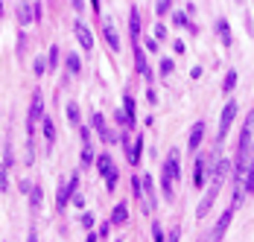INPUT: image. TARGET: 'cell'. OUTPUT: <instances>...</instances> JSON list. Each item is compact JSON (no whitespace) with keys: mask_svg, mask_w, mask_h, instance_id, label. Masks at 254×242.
Segmentation results:
<instances>
[{"mask_svg":"<svg viewBox=\"0 0 254 242\" xmlns=\"http://www.w3.org/2000/svg\"><path fill=\"white\" fill-rule=\"evenodd\" d=\"M178 178V149H173L164 161V170H161V193L164 198H173V184Z\"/></svg>","mask_w":254,"mask_h":242,"instance_id":"6da1fadb","label":"cell"},{"mask_svg":"<svg viewBox=\"0 0 254 242\" xmlns=\"http://www.w3.org/2000/svg\"><path fill=\"white\" fill-rule=\"evenodd\" d=\"M252 131H254V111H249V117H246V122H243V131H240V143H237V161H234V164H249Z\"/></svg>","mask_w":254,"mask_h":242,"instance_id":"7a4b0ae2","label":"cell"},{"mask_svg":"<svg viewBox=\"0 0 254 242\" xmlns=\"http://www.w3.org/2000/svg\"><path fill=\"white\" fill-rule=\"evenodd\" d=\"M44 117V94L41 91H32V102H29V117H26V137L32 140L35 134V125Z\"/></svg>","mask_w":254,"mask_h":242,"instance_id":"3957f363","label":"cell"},{"mask_svg":"<svg viewBox=\"0 0 254 242\" xmlns=\"http://www.w3.org/2000/svg\"><path fill=\"white\" fill-rule=\"evenodd\" d=\"M97 170H100V175L105 178V187H108V190H114V187H117V178H120V175H117L114 158H111L108 152H102L100 158H97Z\"/></svg>","mask_w":254,"mask_h":242,"instance_id":"277c9868","label":"cell"},{"mask_svg":"<svg viewBox=\"0 0 254 242\" xmlns=\"http://www.w3.org/2000/svg\"><path fill=\"white\" fill-rule=\"evenodd\" d=\"M131 47H134V70L140 73L146 82H152V70H149V61H146V53H143L140 38H131Z\"/></svg>","mask_w":254,"mask_h":242,"instance_id":"5b68a950","label":"cell"},{"mask_svg":"<svg viewBox=\"0 0 254 242\" xmlns=\"http://www.w3.org/2000/svg\"><path fill=\"white\" fill-rule=\"evenodd\" d=\"M234 117H237V102L231 99L228 105L222 108V117H219V128H216V140L222 143L225 137H228V128H231V122H234Z\"/></svg>","mask_w":254,"mask_h":242,"instance_id":"8992f818","label":"cell"},{"mask_svg":"<svg viewBox=\"0 0 254 242\" xmlns=\"http://www.w3.org/2000/svg\"><path fill=\"white\" fill-rule=\"evenodd\" d=\"M219 187H222V178H213V184H210L207 195H204L202 201H199V207H196V216H199V219H204V216H207V210L213 207V198L219 195Z\"/></svg>","mask_w":254,"mask_h":242,"instance_id":"52a82bcc","label":"cell"},{"mask_svg":"<svg viewBox=\"0 0 254 242\" xmlns=\"http://www.w3.org/2000/svg\"><path fill=\"white\" fill-rule=\"evenodd\" d=\"M91 125L97 128V134L102 137V143H117V140H120V134H111V131L105 128V117H102V114H91Z\"/></svg>","mask_w":254,"mask_h":242,"instance_id":"ba28073f","label":"cell"},{"mask_svg":"<svg viewBox=\"0 0 254 242\" xmlns=\"http://www.w3.org/2000/svg\"><path fill=\"white\" fill-rule=\"evenodd\" d=\"M73 32H76V38H79V44L85 50H94V35H91V29L82 24V21H76L73 24Z\"/></svg>","mask_w":254,"mask_h":242,"instance_id":"9c48e42d","label":"cell"},{"mask_svg":"<svg viewBox=\"0 0 254 242\" xmlns=\"http://www.w3.org/2000/svg\"><path fill=\"white\" fill-rule=\"evenodd\" d=\"M231 219H234V204H231L228 210H225V213H222V219H219V222H216V228H213V234H210V237H213V240H222V237H225V231H228Z\"/></svg>","mask_w":254,"mask_h":242,"instance_id":"30bf717a","label":"cell"},{"mask_svg":"<svg viewBox=\"0 0 254 242\" xmlns=\"http://www.w3.org/2000/svg\"><path fill=\"white\" fill-rule=\"evenodd\" d=\"M202 137H204V122H196L190 128V140H187V152H199L202 146Z\"/></svg>","mask_w":254,"mask_h":242,"instance_id":"8fae6325","label":"cell"},{"mask_svg":"<svg viewBox=\"0 0 254 242\" xmlns=\"http://www.w3.org/2000/svg\"><path fill=\"white\" fill-rule=\"evenodd\" d=\"M102 35H105V44L114 50V53L120 50V38H117V29L111 26V21H102Z\"/></svg>","mask_w":254,"mask_h":242,"instance_id":"7c38bea8","label":"cell"},{"mask_svg":"<svg viewBox=\"0 0 254 242\" xmlns=\"http://www.w3.org/2000/svg\"><path fill=\"white\" fill-rule=\"evenodd\" d=\"M204 172H210L207 158H199V161H196V170H193V187H199V190L204 187Z\"/></svg>","mask_w":254,"mask_h":242,"instance_id":"4fadbf2b","label":"cell"},{"mask_svg":"<svg viewBox=\"0 0 254 242\" xmlns=\"http://www.w3.org/2000/svg\"><path fill=\"white\" fill-rule=\"evenodd\" d=\"M140 155H143V137L137 134V140L126 146V158H128V164H137V161H140Z\"/></svg>","mask_w":254,"mask_h":242,"instance_id":"5bb4252c","label":"cell"},{"mask_svg":"<svg viewBox=\"0 0 254 242\" xmlns=\"http://www.w3.org/2000/svg\"><path fill=\"white\" fill-rule=\"evenodd\" d=\"M111 222H114V225H126L128 222V204L126 201L114 204V210H111Z\"/></svg>","mask_w":254,"mask_h":242,"instance_id":"9a60e30c","label":"cell"},{"mask_svg":"<svg viewBox=\"0 0 254 242\" xmlns=\"http://www.w3.org/2000/svg\"><path fill=\"white\" fill-rule=\"evenodd\" d=\"M216 32L222 35V44H225V47H231V44H234V35H231V26H228V21H225V18H219V21H216Z\"/></svg>","mask_w":254,"mask_h":242,"instance_id":"2e32d148","label":"cell"},{"mask_svg":"<svg viewBox=\"0 0 254 242\" xmlns=\"http://www.w3.org/2000/svg\"><path fill=\"white\" fill-rule=\"evenodd\" d=\"M41 128H44V140H47V146H53L56 143V125H53V120L44 114L41 117Z\"/></svg>","mask_w":254,"mask_h":242,"instance_id":"e0dca14e","label":"cell"},{"mask_svg":"<svg viewBox=\"0 0 254 242\" xmlns=\"http://www.w3.org/2000/svg\"><path fill=\"white\" fill-rule=\"evenodd\" d=\"M64 67H67V73H70V76H76V73L82 70V61H79L76 53H67V56H64Z\"/></svg>","mask_w":254,"mask_h":242,"instance_id":"ac0fdd59","label":"cell"},{"mask_svg":"<svg viewBox=\"0 0 254 242\" xmlns=\"http://www.w3.org/2000/svg\"><path fill=\"white\" fill-rule=\"evenodd\" d=\"M128 32H131V38H140V15H137V9H131V15H128Z\"/></svg>","mask_w":254,"mask_h":242,"instance_id":"d6986e66","label":"cell"},{"mask_svg":"<svg viewBox=\"0 0 254 242\" xmlns=\"http://www.w3.org/2000/svg\"><path fill=\"white\" fill-rule=\"evenodd\" d=\"M29 21H35V18H32V3H29V6L21 3V6H18V24L24 26V24H29Z\"/></svg>","mask_w":254,"mask_h":242,"instance_id":"ffe728a7","label":"cell"},{"mask_svg":"<svg viewBox=\"0 0 254 242\" xmlns=\"http://www.w3.org/2000/svg\"><path fill=\"white\" fill-rule=\"evenodd\" d=\"M41 195H44L41 187H32V193H29V210H32V213H38V207H41Z\"/></svg>","mask_w":254,"mask_h":242,"instance_id":"44dd1931","label":"cell"},{"mask_svg":"<svg viewBox=\"0 0 254 242\" xmlns=\"http://www.w3.org/2000/svg\"><path fill=\"white\" fill-rule=\"evenodd\" d=\"M173 24H176V26H187L190 32H196V26L190 24V18H187L184 12H173Z\"/></svg>","mask_w":254,"mask_h":242,"instance_id":"7402d4cb","label":"cell"},{"mask_svg":"<svg viewBox=\"0 0 254 242\" xmlns=\"http://www.w3.org/2000/svg\"><path fill=\"white\" fill-rule=\"evenodd\" d=\"M44 70H50V64L44 61V56H38V59L32 61V73H35V76H44Z\"/></svg>","mask_w":254,"mask_h":242,"instance_id":"603a6c76","label":"cell"},{"mask_svg":"<svg viewBox=\"0 0 254 242\" xmlns=\"http://www.w3.org/2000/svg\"><path fill=\"white\" fill-rule=\"evenodd\" d=\"M67 201H70V193H67V187H59V198H56V207H59V210H64V207H67Z\"/></svg>","mask_w":254,"mask_h":242,"instance_id":"cb8c5ba5","label":"cell"},{"mask_svg":"<svg viewBox=\"0 0 254 242\" xmlns=\"http://www.w3.org/2000/svg\"><path fill=\"white\" fill-rule=\"evenodd\" d=\"M123 105H126V114H128V120H131V125H134V120H137V117H134V97L126 94V97H123Z\"/></svg>","mask_w":254,"mask_h":242,"instance_id":"d4e9b609","label":"cell"},{"mask_svg":"<svg viewBox=\"0 0 254 242\" xmlns=\"http://www.w3.org/2000/svg\"><path fill=\"white\" fill-rule=\"evenodd\" d=\"M246 193H254V161L249 164V170H246Z\"/></svg>","mask_w":254,"mask_h":242,"instance_id":"484cf974","label":"cell"},{"mask_svg":"<svg viewBox=\"0 0 254 242\" xmlns=\"http://www.w3.org/2000/svg\"><path fill=\"white\" fill-rule=\"evenodd\" d=\"M234 85H237V73H234V70H228V76H225V82H222V91H225V94H231V91H234Z\"/></svg>","mask_w":254,"mask_h":242,"instance_id":"4316f807","label":"cell"},{"mask_svg":"<svg viewBox=\"0 0 254 242\" xmlns=\"http://www.w3.org/2000/svg\"><path fill=\"white\" fill-rule=\"evenodd\" d=\"M170 9H173V0H158V6H155L158 18H161V15H170Z\"/></svg>","mask_w":254,"mask_h":242,"instance_id":"83f0119b","label":"cell"},{"mask_svg":"<svg viewBox=\"0 0 254 242\" xmlns=\"http://www.w3.org/2000/svg\"><path fill=\"white\" fill-rule=\"evenodd\" d=\"M64 111H67V120L73 122V125H79V108H76V105H73V102H67V108H64Z\"/></svg>","mask_w":254,"mask_h":242,"instance_id":"f1b7e54d","label":"cell"},{"mask_svg":"<svg viewBox=\"0 0 254 242\" xmlns=\"http://www.w3.org/2000/svg\"><path fill=\"white\" fill-rule=\"evenodd\" d=\"M152 240H155V242H164V240H167V234H164L161 222H152Z\"/></svg>","mask_w":254,"mask_h":242,"instance_id":"f546056e","label":"cell"},{"mask_svg":"<svg viewBox=\"0 0 254 242\" xmlns=\"http://www.w3.org/2000/svg\"><path fill=\"white\" fill-rule=\"evenodd\" d=\"M173 70H176V61L173 59H161V76H170Z\"/></svg>","mask_w":254,"mask_h":242,"instance_id":"4dcf8cb0","label":"cell"},{"mask_svg":"<svg viewBox=\"0 0 254 242\" xmlns=\"http://www.w3.org/2000/svg\"><path fill=\"white\" fill-rule=\"evenodd\" d=\"M47 64H50V70L53 67H59V47H56V44H53L50 53H47Z\"/></svg>","mask_w":254,"mask_h":242,"instance_id":"1f68e13d","label":"cell"},{"mask_svg":"<svg viewBox=\"0 0 254 242\" xmlns=\"http://www.w3.org/2000/svg\"><path fill=\"white\" fill-rule=\"evenodd\" d=\"M91 161H97V158H94V146L85 143V149H82V164H91Z\"/></svg>","mask_w":254,"mask_h":242,"instance_id":"d6a6232c","label":"cell"},{"mask_svg":"<svg viewBox=\"0 0 254 242\" xmlns=\"http://www.w3.org/2000/svg\"><path fill=\"white\" fill-rule=\"evenodd\" d=\"M32 18H35L38 24L44 21V6H41V3H32Z\"/></svg>","mask_w":254,"mask_h":242,"instance_id":"836d02e7","label":"cell"},{"mask_svg":"<svg viewBox=\"0 0 254 242\" xmlns=\"http://www.w3.org/2000/svg\"><path fill=\"white\" fill-rule=\"evenodd\" d=\"M79 222H82V228H85V231H91V228H94V222H97V219H94V213H85V216L79 219Z\"/></svg>","mask_w":254,"mask_h":242,"instance_id":"e575fe53","label":"cell"},{"mask_svg":"<svg viewBox=\"0 0 254 242\" xmlns=\"http://www.w3.org/2000/svg\"><path fill=\"white\" fill-rule=\"evenodd\" d=\"M143 50H149V53H158V38H146V41H143Z\"/></svg>","mask_w":254,"mask_h":242,"instance_id":"d590c367","label":"cell"},{"mask_svg":"<svg viewBox=\"0 0 254 242\" xmlns=\"http://www.w3.org/2000/svg\"><path fill=\"white\" fill-rule=\"evenodd\" d=\"M155 38H158V41H164V38H167V26H164V24L155 26Z\"/></svg>","mask_w":254,"mask_h":242,"instance_id":"8d00e7d4","label":"cell"},{"mask_svg":"<svg viewBox=\"0 0 254 242\" xmlns=\"http://www.w3.org/2000/svg\"><path fill=\"white\" fill-rule=\"evenodd\" d=\"M70 201H73V207H85V195H82V193H73Z\"/></svg>","mask_w":254,"mask_h":242,"instance_id":"74e56055","label":"cell"},{"mask_svg":"<svg viewBox=\"0 0 254 242\" xmlns=\"http://www.w3.org/2000/svg\"><path fill=\"white\" fill-rule=\"evenodd\" d=\"M9 187V178H6V167H0V190Z\"/></svg>","mask_w":254,"mask_h":242,"instance_id":"f35d334b","label":"cell"},{"mask_svg":"<svg viewBox=\"0 0 254 242\" xmlns=\"http://www.w3.org/2000/svg\"><path fill=\"white\" fill-rule=\"evenodd\" d=\"M70 6H73V12H85V0H70Z\"/></svg>","mask_w":254,"mask_h":242,"instance_id":"ab89813d","label":"cell"},{"mask_svg":"<svg viewBox=\"0 0 254 242\" xmlns=\"http://www.w3.org/2000/svg\"><path fill=\"white\" fill-rule=\"evenodd\" d=\"M167 240L178 242V240H181V231H178V228H173V231H170V234H167Z\"/></svg>","mask_w":254,"mask_h":242,"instance_id":"60d3db41","label":"cell"},{"mask_svg":"<svg viewBox=\"0 0 254 242\" xmlns=\"http://www.w3.org/2000/svg\"><path fill=\"white\" fill-rule=\"evenodd\" d=\"M21 193H32V184L29 181H21Z\"/></svg>","mask_w":254,"mask_h":242,"instance_id":"b9f144b4","label":"cell"},{"mask_svg":"<svg viewBox=\"0 0 254 242\" xmlns=\"http://www.w3.org/2000/svg\"><path fill=\"white\" fill-rule=\"evenodd\" d=\"M108 231H111L108 225H100V240H105V237H108Z\"/></svg>","mask_w":254,"mask_h":242,"instance_id":"7bdbcfd3","label":"cell"},{"mask_svg":"<svg viewBox=\"0 0 254 242\" xmlns=\"http://www.w3.org/2000/svg\"><path fill=\"white\" fill-rule=\"evenodd\" d=\"M146 99H149V102L155 105V102H158V94H155V91H146Z\"/></svg>","mask_w":254,"mask_h":242,"instance_id":"ee69618b","label":"cell"},{"mask_svg":"<svg viewBox=\"0 0 254 242\" xmlns=\"http://www.w3.org/2000/svg\"><path fill=\"white\" fill-rule=\"evenodd\" d=\"M0 18H3V0H0Z\"/></svg>","mask_w":254,"mask_h":242,"instance_id":"f6af8a7d","label":"cell"}]
</instances>
